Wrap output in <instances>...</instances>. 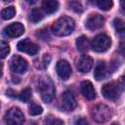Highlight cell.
Returning <instances> with one entry per match:
<instances>
[{
    "label": "cell",
    "mask_w": 125,
    "mask_h": 125,
    "mask_svg": "<svg viewBox=\"0 0 125 125\" xmlns=\"http://www.w3.org/2000/svg\"><path fill=\"white\" fill-rule=\"evenodd\" d=\"M68 5H69V7H70L74 12H76V13H82V12H83V8H82L81 4H80L79 2H77V1H70V2L68 3Z\"/></svg>",
    "instance_id": "24"
},
{
    "label": "cell",
    "mask_w": 125,
    "mask_h": 125,
    "mask_svg": "<svg viewBox=\"0 0 125 125\" xmlns=\"http://www.w3.org/2000/svg\"><path fill=\"white\" fill-rule=\"evenodd\" d=\"M17 47H18L19 51H21L22 53H25L27 55H30V56L36 55L38 53V51H39L38 46L35 43L31 42L28 38H25V39L20 41L18 43V46Z\"/></svg>",
    "instance_id": "9"
},
{
    "label": "cell",
    "mask_w": 125,
    "mask_h": 125,
    "mask_svg": "<svg viewBox=\"0 0 125 125\" xmlns=\"http://www.w3.org/2000/svg\"><path fill=\"white\" fill-rule=\"evenodd\" d=\"M2 74H3V63L0 62V77L2 76Z\"/></svg>",
    "instance_id": "28"
},
{
    "label": "cell",
    "mask_w": 125,
    "mask_h": 125,
    "mask_svg": "<svg viewBox=\"0 0 125 125\" xmlns=\"http://www.w3.org/2000/svg\"><path fill=\"white\" fill-rule=\"evenodd\" d=\"M42 111H43L42 107L38 104H32L29 108V114L30 115H39L42 113Z\"/></svg>",
    "instance_id": "25"
},
{
    "label": "cell",
    "mask_w": 125,
    "mask_h": 125,
    "mask_svg": "<svg viewBox=\"0 0 125 125\" xmlns=\"http://www.w3.org/2000/svg\"><path fill=\"white\" fill-rule=\"evenodd\" d=\"M75 27V22L73 19L63 16L58 19L52 26V31L57 36H66L72 33Z\"/></svg>",
    "instance_id": "1"
},
{
    "label": "cell",
    "mask_w": 125,
    "mask_h": 125,
    "mask_svg": "<svg viewBox=\"0 0 125 125\" xmlns=\"http://www.w3.org/2000/svg\"><path fill=\"white\" fill-rule=\"evenodd\" d=\"M92 117L95 121L99 123H103L110 119L111 110L105 104H98L92 110Z\"/></svg>",
    "instance_id": "6"
},
{
    "label": "cell",
    "mask_w": 125,
    "mask_h": 125,
    "mask_svg": "<svg viewBox=\"0 0 125 125\" xmlns=\"http://www.w3.org/2000/svg\"><path fill=\"white\" fill-rule=\"evenodd\" d=\"M4 34L10 38H16L23 34L24 27L21 22H13L4 28Z\"/></svg>",
    "instance_id": "10"
},
{
    "label": "cell",
    "mask_w": 125,
    "mask_h": 125,
    "mask_svg": "<svg viewBox=\"0 0 125 125\" xmlns=\"http://www.w3.org/2000/svg\"><path fill=\"white\" fill-rule=\"evenodd\" d=\"M76 47L80 53H86L90 48V42L86 36H80L76 40Z\"/></svg>",
    "instance_id": "17"
},
{
    "label": "cell",
    "mask_w": 125,
    "mask_h": 125,
    "mask_svg": "<svg viewBox=\"0 0 125 125\" xmlns=\"http://www.w3.org/2000/svg\"><path fill=\"white\" fill-rule=\"evenodd\" d=\"M37 90L41 96V99L45 103H50L55 97V86L53 81L46 76L39 78L37 84Z\"/></svg>",
    "instance_id": "2"
},
{
    "label": "cell",
    "mask_w": 125,
    "mask_h": 125,
    "mask_svg": "<svg viewBox=\"0 0 125 125\" xmlns=\"http://www.w3.org/2000/svg\"><path fill=\"white\" fill-rule=\"evenodd\" d=\"M81 93L83 94V96L89 100V101H92L96 98V91L93 87V84L88 81V80H85L81 83Z\"/></svg>",
    "instance_id": "14"
},
{
    "label": "cell",
    "mask_w": 125,
    "mask_h": 125,
    "mask_svg": "<svg viewBox=\"0 0 125 125\" xmlns=\"http://www.w3.org/2000/svg\"><path fill=\"white\" fill-rule=\"evenodd\" d=\"M15 14H16L15 7L11 6V7L5 8V9L2 11L1 16H2V18H3L4 20H10V19H12V18L15 16Z\"/></svg>",
    "instance_id": "20"
},
{
    "label": "cell",
    "mask_w": 125,
    "mask_h": 125,
    "mask_svg": "<svg viewBox=\"0 0 125 125\" xmlns=\"http://www.w3.org/2000/svg\"><path fill=\"white\" fill-rule=\"evenodd\" d=\"M113 25H114V27H115L117 32H122L124 30V22L120 19H114Z\"/></svg>",
    "instance_id": "26"
},
{
    "label": "cell",
    "mask_w": 125,
    "mask_h": 125,
    "mask_svg": "<svg viewBox=\"0 0 125 125\" xmlns=\"http://www.w3.org/2000/svg\"><path fill=\"white\" fill-rule=\"evenodd\" d=\"M31 95H32L31 89L30 88H26L23 91H21V93L19 96V99L21 101H22V102H28L30 100V98H31Z\"/></svg>",
    "instance_id": "21"
},
{
    "label": "cell",
    "mask_w": 125,
    "mask_h": 125,
    "mask_svg": "<svg viewBox=\"0 0 125 125\" xmlns=\"http://www.w3.org/2000/svg\"><path fill=\"white\" fill-rule=\"evenodd\" d=\"M104 23V18L99 14H93L88 17L86 20V27L90 30H96L100 27H102Z\"/></svg>",
    "instance_id": "11"
},
{
    "label": "cell",
    "mask_w": 125,
    "mask_h": 125,
    "mask_svg": "<svg viewBox=\"0 0 125 125\" xmlns=\"http://www.w3.org/2000/svg\"><path fill=\"white\" fill-rule=\"evenodd\" d=\"M96 4L103 11H108L113 6L112 1H109V0H99V1L96 2Z\"/></svg>",
    "instance_id": "19"
},
{
    "label": "cell",
    "mask_w": 125,
    "mask_h": 125,
    "mask_svg": "<svg viewBox=\"0 0 125 125\" xmlns=\"http://www.w3.org/2000/svg\"><path fill=\"white\" fill-rule=\"evenodd\" d=\"M111 125H119V124H117V123H113V124H111Z\"/></svg>",
    "instance_id": "29"
},
{
    "label": "cell",
    "mask_w": 125,
    "mask_h": 125,
    "mask_svg": "<svg viewBox=\"0 0 125 125\" xmlns=\"http://www.w3.org/2000/svg\"><path fill=\"white\" fill-rule=\"evenodd\" d=\"M42 8L45 13L53 14L58 10L59 3H58V1H55V0H45L42 3Z\"/></svg>",
    "instance_id": "16"
},
{
    "label": "cell",
    "mask_w": 125,
    "mask_h": 125,
    "mask_svg": "<svg viewBox=\"0 0 125 125\" xmlns=\"http://www.w3.org/2000/svg\"><path fill=\"white\" fill-rule=\"evenodd\" d=\"M27 67H28V63L23 58H21L20 56L12 57V59L10 61V69L13 72L21 74L26 71Z\"/></svg>",
    "instance_id": "7"
},
{
    "label": "cell",
    "mask_w": 125,
    "mask_h": 125,
    "mask_svg": "<svg viewBox=\"0 0 125 125\" xmlns=\"http://www.w3.org/2000/svg\"><path fill=\"white\" fill-rule=\"evenodd\" d=\"M61 105H62V108L65 111H71L76 107L77 105L76 100L74 98V95L70 91H65L62 95Z\"/></svg>",
    "instance_id": "8"
},
{
    "label": "cell",
    "mask_w": 125,
    "mask_h": 125,
    "mask_svg": "<svg viewBox=\"0 0 125 125\" xmlns=\"http://www.w3.org/2000/svg\"><path fill=\"white\" fill-rule=\"evenodd\" d=\"M43 18H44V15H43L42 11L38 8H34L30 13V18L29 19L33 23H36V22L40 21Z\"/></svg>",
    "instance_id": "18"
},
{
    "label": "cell",
    "mask_w": 125,
    "mask_h": 125,
    "mask_svg": "<svg viewBox=\"0 0 125 125\" xmlns=\"http://www.w3.org/2000/svg\"><path fill=\"white\" fill-rule=\"evenodd\" d=\"M6 125H22L24 122V115L18 107L10 108L4 116Z\"/></svg>",
    "instance_id": "3"
},
{
    "label": "cell",
    "mask_w": 125,
    "mask_h": 125,
    "mask_svg": "<svg viewBox=\"0 0 125 125\" xmlns=\"http://www.w3.org/2000/svg\"><path fill=\"white\" fill-rule=\"evenodd\" d=\"M75 125H89V124H88V121L85 118L80 117L75 121Z\"/></svg>",
    "instance_id": "27"
},
{
    "label": "cell",
    "mask_w": 125,
    "mask_h": 125,
    "mask_svg": "<svg viewBox=\"0 0 125 125\" xmlns=\"http://www.w3.org/2000/svg\"><path fill=\"white\" fill-rule=\"evenodd\" d=\"M10 52V47L6 42H0V58H6Z\"/></svg>",
    "instance_id": "23"
},
{
    "label": "cell",
    "mask_w": 125,
    "mask_h": 125,
    "mask_svg": "<svg viewBox=\"0 0 125 125\" xmlns=\"http://www.w3.org/2000/svg\"><path fill=\"white\" fill-rule=\"evenodd\" d=\"M111 45L110 38L105 34H99L94 37L92 41V49L98 53H103L108 50V48Z\"/></svg>",
    "instance_id": "5"
},
{
    "label": "cell",
    "mask_w": 125,
    "mask_h": 125,
    "mask_svg": "<svg viewBox=\"0 0 125 125\" xmlns=\"http://www.w3.org/2000/svg\"><path fill=\"white\" fill-rule=\"evenodd\" d=\"M106 75H107V72H106V65L104 62H99L94 71L95 78L97 80H103L106 77Z\"/></svg>",
    "instance_id": "15"
},
{
    "label": "cell",
    "mask_w": 125,
    "mask_h": 125,
    "mask_svg": "<svg viewBox=\"0 0 125 125\" xmlns=\"http://www.w3.org/2000/svg\"><path fill=\"white\" fill-rule=\"evenodd\" d=\"M103 96L110 101H116L121 94V88L117 82H109L102 87Z\"/></svg>",
    "instance_id": "4"
},
{
    "label": "cell",
    "mask_w": 125,
    "mask_h": 125,
    "mask_svg": "<svg viewBox=\"0 0 125 125\" xmlns=\"http://www.w3.org/2000/svg\"><path fill=\"white\" fill-rule=\"evenodd\" d=\"M92 65H93V60H92V58L89 57V56H86V55L81 56L78 59L77 63H76V66H77L78 70L81 71V72H83V73L88 72L91 69Z\"/></svg>",
    "instance_id": "13"
},
{
    "label": "cell",
    "mask_w": 125,
    "mask_h": 125,
    "mask_svg": "<svg viewBox=\"0 0 125 125\" xmlns=\"http://www.w3.org/2000/svg\"><path fill=\"white\" fill-rule=\"evenodd\" d=\"M56 70H57V73L58 75L63 79V80H66L69 78L70 74H71V67H70V64L68 63L67 61L65 60H61L57 62V65H56Z\"/></svg>",
    "instance_id": "12"
},
{
    "label": "cell",
    "mask_w": 125,
    "mask_h": 125,
    "mask_svg": "<svg viewBox=\"0 0 125 125\" xmlns=\"http://www.w3.org/2000/svg\"><path fill=\"white\" fill-rule=\"evenodd\" d=\"M44 125H63V121L59 119V118L49 116V117L46 118V120L44 122Z\"/></svg>",
    "instance_id": "22"
}]
</instances>
